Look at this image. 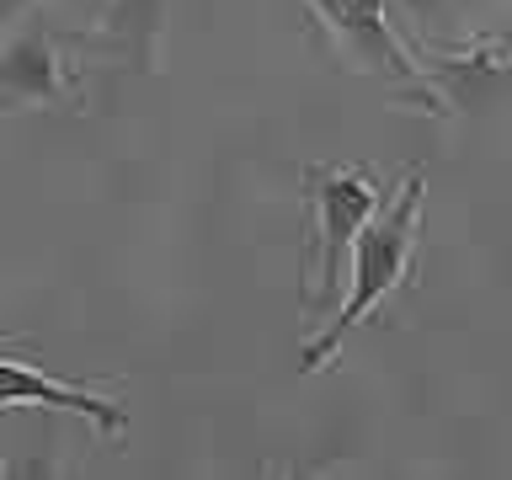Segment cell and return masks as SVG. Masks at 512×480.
I'll use <instances>...</instances> for the list:
<instances>
[{"label": "cell", "instance_id": "6da1fadb", "mask_svg": "<svg viewBox=\"0 0 512 480\" xmlns=\"http://www.w3.org/2000/svg\"><path fill=\"white\" fill-rule=\"evenodd\" d=\"M422 192H427V166H406L395 182V198L374 214V224H368L363 240H358V251H352V283H347L342 310L320 326V336H310V342L299 347V374H320V368L342 352L347 336L406 283L416 230H422Z\"/></svg>", "mask_w": 512, "mask_h": 480}, {"label": "cell", "instance_id": "7a4b0ae2", "mask_svg": "<svg viewBox=\"0 0 512 480\" xmlns=\"http://www.w3.org/2000/svg\"><path fill=\"white\" fill-rule=\"evenodd\" d=\"M299 187L310 198L315 230H310V262L299 272V299L315 320L336 310L342 294V272H352V251H358L363 230L374 224V214L395 198L390 182H379L374 166L352 160V166H304Z\"/></svg>", "mask_w": 512, "mask_h": 480}, {"label": "cell", "instance_id": "3957f363", "mask_svg": "<svg viewBox=\"0 0 512 480\" xmlns=\"http://www.w3.org/2000/svg\"><path fill=\"white\" fill-rule=\"evenodd\" d=\"M310 22L331 38V48L342 54L352 70L368 75H390L406 86H427L422 59L400 43V32L390 22V0H304Z\"/></svg>", "mask_w": 512, "mask_h": 480}, {"label": "cell", "instance_id": "277c9868", "mask_svg": "<svg viewBox=\"0 0 512 480\" xmlns=\"http://www.w3.org/2000/svg\"><path fill=\"white\" fill-rule=\"evenodd\" d=\"M102 384H118V379H86V384H70V379H54L43 368H32L22 352H6L0 363V406L6 411H22V406H43V411H64V416H80V422L96 427V438L107 443H123L128 432V411L118 400L96 395Z\"/></svg>", "mask_w": 512, "mask_h": 480}, {"label": "cell", "instance_id": "5b68a950", "mask_svg": "<svg viewBox=\"0 0 512 480\" xmlns=\"http://www.w3.org/2000/svg\"><path fill=\"white\" fill-rule=\"evenodd\" d=\"M166 6L171 0H102L96 22L86 32H75V38H64V48H86V54L112 59L128 75H155Z\"/></svg>", "mask_w": 512, "mask_h": 480}, {"label": "cell", "instance_id": "8992f818", "mask_svg": "<svg viewBox=\"0 0 512 480\" xmlns=\"http://www.w3.org/2000/svg\"><path fill=\"white\" fill-rule=\"evenodd\" d=\"M64 38L48 32H11L6 59H0V91L6 107H59L86 86V70H75L70 54H59Z\"/></svg>", "mask_w": 512, "mask_h": 480}, {"label": "cell", "instance_id": "52a82bcc", "mask_svg": "<svg viewBox=\"0 0 512 480\" xmlns=\"http://www.w3.org/2000/svg\"><path fill=\"white\" fill-rule=\"evenodd\" d=\"M0 475L6 480H64V464L59 454H11Z\"/></svg>", "mask_w": 512, "mask_h": 480}, {"label": "cell", "instance_id": "ba28073f", "mask_svg": "<svg viewBox=\"0 0 512 480\" xmlns=\"http://www.w3.org/2000/svg\"><path fill=\"white\" fill-rule=\"evenodd\" d=\"M278 480H326V475H320L315 464H283V470H278Z\"/></svg>", "mask_w": 512, "mask_h": 480}, {"label": "cell", "instance_id": "9c48e42d", "mask_svg": "<svg viewBox=\"0 0 512 480\" xmlns=\"http://www.w3.org/2000/svg\"><path fill=\"white\" fill-rule=\"evenodd\" d=\"M0 6H6V16H22V11L32 6V0H0Z\"/></svg>", "mask_w": 512, "mask_h": 480}]
</instances>
